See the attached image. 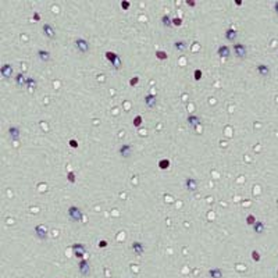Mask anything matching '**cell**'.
I'll list each match as a JSON object with an SVG mask.
<instances>
[{"label":"cell","mask_w":278,"mask_h":278,"mask_svg":"<svg viewBox=\"0 0 278 278\" xmlns=\"http://www.w3.org/2000/svg\"><path fill=\"white\" fill-rule=\"evenodd\" d=\"M99 248H107V242H106V241H100L99 242Z\"/></svg>","instance_id":"cell-37"},{"label":"cell","mask_w":278,"mask_h":278,"mask_svg":"<svg viewBox=\"0 0 278 278\" xmlns=\"http://www.w3.org/2000/svg\"><path fill=\"white\" fill-rule=\"evenodd\" d=\"M0 74L3 75V78H11L13 75V67L10 66V64H4V66L2 67V70H0Z\"/></svg>","instance_id":"cell-10"},{"label":"cell","mask_w":278,"mask_h":278,"mask_svg":"<svg viewBox=\"0 0 278 278\" xmlns=\"http://www.w3.org/2000/svg\"><path fill=\"white\" fill-rule=\"evenodd\" d=\"M27 78L28 77H25L22 72L17 74V77H15V83H17L18 86H27Z\"/></svg>","instance_id":"cell-15"},{"label":"cell","mask_w":278,"mask_h":278,"mask_svg":"<svg viewBox=\"0 0 278 278\" xmlns=\"http://www.w3.org/2000/svg\"><path fill=\"white\" fill-rule=\"evenodd\" d=\"M72 250H74V254H75L77 259H81L83 260V254H85V246L82 243H75L72 246Z\"/></svg>","instance_id":"cell-5"},{"label":"cell","mask_w":278,"mask_h":278,"mask_svg":"<svg viewBox=\"0 0 278 278\" xmlns=\"http://www.w3.org/2000/svg\"><path fill=\"white\" fill-rule=\"evenodd\" d=\"M75 49L81 51V53H88L90 49L89 42L86 39H83V38H78V39H75Z\"/></svg>","instance_id":"cell-3"},{"label":"cell","mask_w":278,"mask_h":278,"mask_svg":"<svg viewBox=\"0 0 278 278\" xmlns=\"http://www.w3.org/2000/svg\"><path fill=\"white\" fill-rule=\"evenodd\" d=\"M131 150H132L131 145H122V146L120 147V153H121L124 157H129V156H131Z\"/></svg>","instance_id":"cell-18"},{"label":"cell","mask_w":278,"mask_h":278,"mask_svg":"<svg viewBox=\"0 0 278 278\" xmlns=\"http://www.w3.org/2000/svg\"><path fill=\"white\" fill-rule=\"evenodd\" d=\"M188 124L190 125V127H196V125L200 124V118L198 117V115H189V117H188Z\"/></svg>","instance_id":"cell-22"},{"label":"cell","mask_w":278,"mask_h":278,"mask_svg":"<svg viewBox=\"0 0 278 278\" xmlns=\"http://www.w3.org/2000/svg\"><path fill=\"white\" fill-rule=\"evenodd\" d=\"M121 8H122V10H128V8H129V2H121Z\"/></svg>","instance_id":"cell-35"},{"label":"cell","mask_w":278,"mask_h":278,"mask_svg":"<svg viewBox=\"0 0 278 278\" xmlns=\"http://www.w3.org/2000/svg\"><path fill=\"white\" fill-rule=\"evenodd\" d=\"M246 222H248L249 225H254V224L257 222V220H256V217H254L253 214H249L248 217H246Z\"/></svg>","instance_id":"cell-28"},{"label":"cell","mask_w":278,"mask_h":278,"mask_svg":"<svg viewBox=\"0 0 278 278\" xmlns=\"http://www.w3.org/2000/svg\"><path fill=\"white\" fill-rule=\"evenodd\" d=\"M43 32H45V35H46L49 39H54V38H56V31H54V28L51 27L50 24H45L43 25Z\"/></svg>","instance_id":"cell-9"},{"label":"cell","mask_w":278,"mask_h":278,"mask_svg":"<svg viewBox=\"0 0 278 278\" xmlns=\"http://www.w3.org/2000/svg\"><path fill=\"white\" fill-rule=\"evenodd\" d=\"M145 103H146L147 107L156 106V95H146L145 96Z\"/></svg>","instance_id":"cell-16"},{"label":"cell","mask_w":278,"mask_h":278,"mask_svg":"<svg viewBox=\"0 0 278 278\" xmlns=\"http://www.w3.org/2000/svg\"><path fill=\"white\" fill-rule=\"evenodd\" d=\"M209 275L211 278H222V271L220 268H211L209 271Z\"/></svg>","instance_id":"cell-23"},{"label":"cell","mask_w":278,"mask_h":278,"mask_svg":"<svg viewBox=\"0 0 278 278\" xmlns=\"http://www.w3.org/2000/svg\"><path fill=\"white\" fill-rule=\"evenodd\" d=\"M70 146L75 149V147H78V142H77L75 139H71V141H70Z\"/></svg>","instance_id":"cell-36"},{"label":"cell","mask_w":278,"mask_h":278,"mask_svg":"<svg viewBox=\"0 0 278 278\" xmlns=\"http://www.w3.org/2000/svg\"><path fill=\"white\" fill-rule=\"evenodd\" d=\"M8 134H10L13 141H17L20 138V129H18V127H10L8 128Z\"/></svg>","instance_id":"cell-17"},{"label":"cell","mask_w":278,"mask_h":278,"mask_svg":"<svg viewBox=\"0 0 278 278\" xmlns=\"http://www.w3.org/2000/svg\"><path fill=\"white\" fill-rule=\"evenodd\" d=\"M67 178H68L70 182H75V174H74L72 171H70V173L67 174Z\"/></svg>","instance_id":"cell-33"},{"label":"cell","mask_w":278,"mask_h":278,"mask_svg":"<svg viewBox=\"0 0 278 278\" xmlns=\"http://www.w3.org/2000/svg\"><path fill=\"white\" fill-rule=\"evenodd\" d=\"M78 270H79V273L82 274V275H88L89 274V271H90V267H89V263H88V260H81L79 261V264H78Z\"/></svg>","instance_id":"cell-7"},{"label":"cell","mask_w":278,"mask_h":278,"mask_svg":"<svg viewBox=\"0 0 278 278\" xmlns=\"http://www.w3.org/2000/svg\"><path fill=\"white\" fill-rule=\"evenodd\" d=\"M141 124H142V117L141 115H136V117L134 118V125L135 127H141Z\"/></svg>","instance_id":"cell-31"},{"label":"cell","mask_w":278,"mask_h":278,"mask_svg":"<svg viewBox=\"0 0 278 278\" xmlns=\"http://www.w3.org/2000/svg\"><path fill=\"white\" fill-rule=\"evenodd\" d=\"M186 4L190 6V7H195V6H196V3H195V2H189V0H188V2H186Z\"/></svg>","instance_id":"cell-40"},{"label":"cell","mask_w":278,"mask_h":278,"mask_svg":"<svg viewBox=\"0 0 278 278\" xmlns=\"http://www.w3.org/2000/svg\"><path fill=\"white\" fill-rule=\"evenodd\" d=\"M264 228H266V225H264L263 221H257L256 224L253 225V229H254V232H256V234H263Z\"/></svg>","instance_id":"cell-21"},{"label":"cell","mask_w":278,"mask_h":278,"mask_svg":"<svg viewBox=\"0 0 278 278\" xmlns=\"http://www.w3.org/2000/svg\"><path fill=\"white\" fill-rule=\"evenodd\" d=\"M256 71H257L259 75H260V77H264V78L270 77V74H271L270 67L266 66V64H259V66L256 67Z\"/></svg>","instance_id":"cell-6"},{"label":"cell","mask_w":278,"mask_h":278,"mask_svg":"<svg viewBox=\"0 0 278 278\" xmlns=\"http://www.w3.org/2000/svg\"><path fill=\"white\" fill-rule=\"evenodd\" d=\"M27 88L29 90H34L35 88H36V81H35L34 78H31V77H28L27 78Z\"/></svg>","instance_id":"cell-25"},{"label":"cell","mask_w":278,"mask_h":278,"mask_svg":"<svg viewBox=\"0 0 278 278\" xmlns=\"http://www.w3.org/2000/svg\"><path fill=\"white\" fill-rule=\"evenodd\" d=\"M34 18H35V21H39V20H40V15L38 14V13H35V14H34Z\"/></svg>","instance_id":"cell-39"},{"label":"cell","mask_w":278,"mask_h":278,"mask_svg":"<svg viewBox=\"0 0 278 278\" xmlns=\"http://www.w3.org/2000/svg\"><path fill=\"white\" fill-rule=\"evenodd\" d=\"M131 249L134 250V253H136V254H138V256H139V254H142V253L145 252V246L141 243V242H134V243H132V248H131Z\"/></svg>","instance_id":"cell-14"},{"label":"cell","mask_w":278,"mask_h":278,"mask_svg":"<svg viewBox=\"0 0 278 278\" xmlns=\"http://www.w3.org/2000/svg\"><path fill=\"white\" fill-rule=\"evenodd\" d=\"M68 217L75 222H81L83 220V214L81 211V209H78L77 206H70L68 207Z\"/></svg>","instance_id":"cell-1"},{"label":"cell","mask_w":278,"mask_h":278,"mask_svg":"<svg viewBox=\"0 0 278 278\" xmlns=\"http://www.w3.org/2000/svg\"><path fill=\"white\" fill-rule=\"evenodd\" d=\"M203 77V72L200 70H195V72H193V78H195L196 81H200Z\"/></svg>","instance_id":"cell-29"},{"label":"cell","mask_w":278,"mask_h":278,"mask_svg":"<svg viewBox=\"0 0 278 278\" xmlns=\"http://www.w3.org/2000/svg\"><path fill=\"white\" fill-rule=\"evenodd\" d=\"M174 47H175V50H178V51H185L186 49H188V45H186V42H184V40H177L175 43H174Z\"/></svg>","instance_id":"cell-19"},{"label":"cell","mask_w":278,"mask_h":278,"mask_svg":"<svg viewBox=\"0 0 278 278\" xmlns=\"http://www.w3.org/2000/svg\"><path fill=\"white\" fill-rule=\"evenodd\" d=\"M138 82H139V78H138V77H134V78H132L131 81H129V85H131V86H134V85H136Z\"/></svg>","instance_id":"cell-34"},{"label":"cell","mask_w":278,"mask_h":278,"mask_svg":"<svg viewBox=\"0 0 278 278\" xmlns=\"http://www.w3.org/2000/svg\"><path fill=\"white\" fill-rule=\"evenodd\" d=\"M234 53L239 59H243V57L248 56V49H246V46L242 43H234Z\"/></svg>","instance_id":"cell-4"},{"label":"cell","mask_w":278,"mask_h":278,"mask_svg":"<svg viewBox=\"0 0 278 278\" xmlns=\"http://www.w3.org/2000/svg\"><path fill=\"white\" fill-rule=\"evenodd\" d=\"M159 167H160V170H167L170 167V160H167V159L160 160L159 161Z\"/></svg>","instance_id":"cell-26"},{"label":"cell","mask_w":278,"mask_h":278,"mask_svg":"<svg viewBox=\"0 0 278 278\" xmlns=\"http://www.w3.org/2000/svg\"><path fill=\"white\" fill-rule=\"evenodd\" d=\"M185 186H186L188 190L195 192V190L198 189V181H196L195 178H186L185 179Z\"/></svg>","instance_id":"cell-11"},{"label":"cell","mask_w":278,"mask_h":278,"mask_svg":"<svg viewBox=\"0 0 278 278\" xmlns=\"http://www.w3.org/2000/svg\"><path fill=\"white\" fill-rule=\"evenodd\" d=\"M252 259H253L254 261H260V253L256 252V250H253L252 252Z\"/></svg>","instance_id":"cell-32"},{"label":"cell","mask_w":278,"mask_h":278,"mask_svg":"<svg viewBox=\"0 0 278 278\" xmlns=\"http://www.w3.org/2000/svg\"><path fill=\"white\" fill-rule=\"evenodd\" d=\"M217 54L220 57H224V59H228L229 56H231V49H229L228 46H225V45H221V46L217 49Z\"/></svg>","instance_id":"cell-8"},{"label":"cell","mask_w":278,"mask_h":278,"mask_svg":"<svg viewBox=\"0 0 278 278\" xmlns=\"http://www.w3.org/2000/svg\"><path fill=\"white\" fill-rule=\"evenodd\" d=\"M173 25H174V27H179V25H182V18H181V17L173 18Z\"/></svg>","instance_id":"cell-30"},{"label":"cell","mask_w":278,"mask_h":278,"mask_svg":"<svg viewBox=\"0 0 278 278\" xmlns=\"http://www.w3.org/2000/svg\"><path fill=\"white\" fill-rule=\"evenodd\" d=\"M161 22H163L164 27H171V25H173V20H171V17L168 14H164L163 17H161Z\"/></svg>","instance_id":"cell-24"},{"label":"cell","mask_w":278,"mask_h":278,"mask_svg":"<svg viewBox=\"0 0 278 278\" xmlns=\"http://www.w3.org/2000/svg\"><path fill=\"white\" fill-rule=\"evenodd\" d=\"M38 56H39V59L42 61H49L50 60V51L40 49V50H38Z\"/></svg>","instance_id":"cell-20"},{"label":"cell","mask_w":278,"mask_h":278,"mask_svg":"<svg viewBox=\"0 0 278 278\" xmlns=\"http://www.w3.org/2000/svg\"><path fill=\"white\" fill-rule=\"evenodd\" d=\"M235 3H237V6H241V4H242V2H241V0H237V2H235Z\"/></svg>","instance_id":"cell-41"},{"label":"cell","mask_w":278,"mask_h":278,"mask_svg":"<svg viewBox=\"0 0 278 278\" xmlns=\"http://www.w3.org/2000/svg\"><path fill=\"white\" fill-rule=\"evenodd\" d=\"M237 38H238L237 29H232V28L227 29V32H225V39H227L228 42H235V39H237Z\"/></svg>","instance_id":"cell-12"},{"label":"cell","mask_w":278,"mask_h":278,"mask_svg":"<svg viewBox=\"0 0 278 278\" xmlns=\"http://www.w3.org/2000/svg\"><path fill=\"white\" fill-rule=\"evenodd\" d=\"M156 57L159 60H167V53L166 51H163V50H156Z\"/></svg>","instance_id":"cell-27"},{"label":"cell","mask_w":278,"mask_h":278,"mask_svg":"<svg viewBox=\"0 0 278 278\" xmlns=\"http://www.w3.org/2000/svg\"><path fill=\"white\" fill-rule=\"evenodd\" d=\"M274 11H275V14L278 15V2L274 3Z\"/></svg>","instance_id":"cell-38"},{"label":"cell","mask_w":278,"mask_h":278,"mask_svg":"<svg viewBox=\"0 0 278 278\" xmlns=\"http://www.w3.org/2000/svg\"><path fill=\"white\" fill-rule=\"evenodd\" d=\"M104 56H106V59L113 64V67H114L115 70L120 68V66H121V59H120L118 54H115L114 51H106Z\"/></svg>","instance_id":"cell-2"},{"label":"cell","mask_w":278,"mask_h":278,"mask_svg":"<svg viewBox=\"0 0 278 278\" xmlns=\"http://www.w3.org/2000/svg\"><path fill=\"white\" fill-rule=\"evenodd\" d=\"M35 232H36V237L39 239H45L47 237V229L45 228V225H38L35 228Z\"/></svg>","instance_id":"cell-13"}]
</instances>
